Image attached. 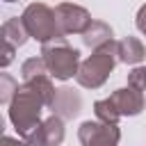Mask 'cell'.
<instances>
[{"mask_svg":"<svg viewBox=\"0 0 146 146\" xmlns=\"http://www.w3.org/2000/svg\"><path fill=\"white\" fill-rule=\"evenodd\" d=\"M112 27L107 25V23H103V21H94L89 27H87V32L82 34V41H84V46H89V48H98V46H103V43H107V41H114L112 39Z\"/></svg>","mask_w":146,"mask_h":146,"instance_id":"12","label":"cell"},{"mask_svg":"<svg viewBox=\"0 0 146 146\" xmlns=\"http://www.w3.org/2000/svg\"><path fill=\"white\" fill-rule=\"evenodd\" d=\"M14 52H16V46L2 39V50H0V55H2V57H0V66H2V68H7V66L14 62Z\"/></svg>","mask_w":146,"mask_h":146,"instance_id":"16","label":"cell"},{"mask_svg":"<svg viewBox=\"0 0 146 146\" xmlns=\"http://www.w3.org/2000/svg\"><path fill=\"white\" fill-rule=\"evenodd\" d=\"M135 23H137V30L146 36V5L139 7V11H137V21H135Z\"/></svg>","mask_w":146,"mask_h":146,"instance_id":"17","label":"cell"},{"mask_svg":"<svg viewBox=\"0 0 146 146\" xmlns=\"http://www.w3.org/2000/svg\"><path fill=\"white\" fill-rule=\"evenodd\" d=\"M78 139L82 146H119L121 130L116 123L105 121H82L78 128Z\"/></svg>","mask_w":146,"mask_h":146,"instance_id":"6","label":"cell"},{"mask_svg":"<svg viewBox=\"0 0 146 146\" xmlns=\"http://www.w3.org/2000/svg\"><path fill=\"white\" fill-rule=\"evenodd\" d=\"M80 107H82V98H80L73 89H68V87L57 89V96H55V100H52V105H50L52 114H57V116H62V119L75 116V114L80 112Z\"/></svg>","mask_w":146,"mask_h":146,"instance_id":"9","label":"cell"},{"mask_svg":"<svg viewBox=\"0 0 146 146\" xmlns=\"http://www.w3.org/2000/svg\"><path fill=\"white\" fill-rule=\"evenodd\" d=\"M144 110V96L135 87H123L110 94L107 98H100L94 103V112L98 121L105 123H119L121 116H137Z\"/></svg>","mask_w":146,"mask_h":146,"instance_id":"3","label":"cell"},{"mask_svg":"<svg viewBox=\"0 0 146 146\" xmlns=\"http://www.w3.org/2000/svg\"><path fill=\"white\" fill-rule=\"evenodd\" d=\"M5 2H14V0H5Z\"/></svg>","mask_w":146,"mask_h":146,"instance_id":"19","label":"cell"},{"mask_svg":"<svg viewBox=\"0 0 146 146\" xmlns=\"http://www.w3.org/2000/svg\"><path fill=\"white\" fill-rule=\"evenodd\" d=\"M2 39L9 41V43H14L16 48L23 46V43L30 39V32H27V27H25L23 16H21V18L14 16V18H7V21L2 23Z\"/></svg>","mask_w":146,"mask_h":146,"instance_id":"11","label":"cell"},{"mask_svg":"<svg viewBox=\"0 0 146 146\" xmlns=\"http://www.w3.org/2000/svg\"><path fill=\"white\" fill-rule=\"evenodd\" d=\"M119 62V55H116V41H107L98 48H94V52L80 62V68H78V84L84 87V89H98L107 82L110 73L114 71Z\"/></svg>","mask_w":146,"mask_h":146,"instance_id":"1","label":"cell"},{"mask_svg":"<svg viewBox=\"0 0 146 146\" xmlns=\"http://www.w3.org/2000/svg\"><path fill=\"white\" fill-rule=\"evenodd\" d=\"M43 100L41 96L30 87V84H18L11 103H9V121L14 123V128L18 130L21 137H25L27 132H32L39 123H41V110H43Z\"/></svg>","mask_w":146,"mask_h":146,"instance_id":"2","label":"cell"},{"mask_svg":"<svg viewBox=\"0 0 146 146\" xmlns=\"http://www.w3.org/2000/svg\"><path fill=\"white\" fill-rule=\"evenodd\" d=\"M16 89H18V82H16L9 73H0V100H2L5 105L11 103Z\"/></svg>","mask_w":146,"mask_h":146,"instance_id":"14","label":"cell"},{"mask_svg":"<svg viewBox=\"0 0 146 146\" xmlns=\"http://www.w3.org/2000/svg\"><path fill=\"white\" fill-rule=\"evenodd\" d=\"M128 84L139 91H146V66H135L128 73Z\"/></svg>","mask_w":146,"mask_h":146,"instance_id":"15","label":"cell"},{"mask_svg":"<svg viewBox=\"0 0 146 146\" xmlns=\"http://www.w3.org/2000/svg\"><path fill=\"white\" fill-rule=\"evenodd\" d=\"M41 57L48 66V73L55 80H71L78 75L80 68V52L73 48L66 36H55L41 43Z\"/></svg>","mask_w":146,"mask_h":146,"instance_id":"4","label":"cell"},{"mask_svg":"<svg viewBox=\"0 0 146 146\" xmlns=\"http://www.w3.org/2000/svg\"><path fill=\"white\" fill-rule=\"evenodd\" d=\"M43 73H48V66H46L43 57H30V59H25V62L21 64L23 82H25V80H32V78H36V75H43Z\"/></svg>","mask_w":146,"mask_h":146,"instance_id":"13","label":"cell"},{"mask_svg":"<svg viewBox=\"0 0 146 146\" xmlns=\"http://www.w3.org/2000/svg\"><path fill=\"white\" fill-rule=\"evenodd\" d=\"M21 139L27 146H59L64 141V119L57 114H50L32 132H27Z\"/></svg>","mask_w":146,"mask_h":146,"instance_id":"8","label":"cell"},{"mask_svg":"<svg viewBox=\"0 0 146 146\" xmlns=\"http://www.w3.org/2000/svg\"><path fill=\"white\" fill-rule=\"evenodd\" d=\"M23 21H25V27L30 32V39H36L41 43H46V41H50L55 36H64L62 30H59L55 9H50L43 2L27 5L25 11H23Z\"/></svg>","mask_w":146,"mask_h":146,"instance_id":"5","label":"cell"},{"mask_svg":"<svg viewBox=\"0 0 146 146\" xmlns=\"http://www.w3.org/2000/svg\"><path fill=\"white\" fill-rule=\"evenodd\" d=\"M116 55L123 64H139L146 57V48L137 36H123L121 41H116Z\"/></svg>","mask_w":146,"mask_h":146,"instance_id":"10","label":"cell"},{"mask_svg":"<svg viewBox=\"0 0 146 146\" xmlns=\"http://www.w3.org/2000/svg\"><path fill=\"white\" fill-rule=\"evenodd\" d=\"M55 14H57V23H59V30L62 34H84L87 27L94 23L91 14L75 5V2H62L55 7Z\"/></svg>","mask_w":146,"mask_h":146,"instance_id":"7","label":"cell"},{"mask_svg":"<svg viewBox=\"0 0 146 146\" xmlns=\"http://www.w3.org/2000/svg\"><path fill=\"white\" fill-rule=\"evenodd\" d=\"M2 146H27V144H25V141H18L16 137H9V135H7V137H2Z\"/></svg>","mask_w":146,"mask_h":146,"instance_id":"18","label":"cell"}]
</instances>
